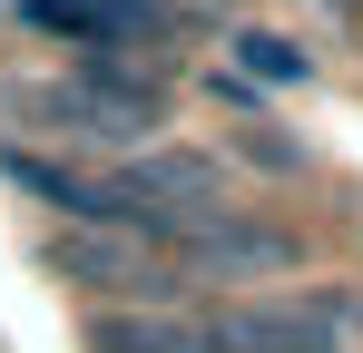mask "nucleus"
I'll list each match as a JSON object with an SVG mask.
<instances>
[{"label": "nucleus", "mask_w": 363, "mask_h": 353, "mask_svg": "<svg viewBox=\"0 0 363 353\" xmlns=\"http://www.w3.org/2000/svg\"><path fill=\"white\" fill-rule=\"evenodd\" d=\"M89 353H363V285H255L216 304H99Z\"/></svg>", "instance_id": "obj_1"}, {"label": "nucleus", "mask_w": 363, "mask_h": 353, "mask_svg": "<svg viewBox=\"0 0 363 353\" xmlns=\"http://www.w3.org/2000/svg\"><path fill=\"white\" fill-rule=\"evenodd\" d=\"M226 69L255 79V89H304V79H314V59H304L285 30H226Z\"/></svg>", "instance_id": "obj_4"}, {"label": "nucleus", "mask_w": 363, "mask_h": 353, "mask_svg": "<svg viewBox=\"0 0 363 353\" xmlns=\"http://www.w3.org/2000/svg\"><path fill=\"white\" fill-rule=\"evenodd\" d=\"M177 10H196V20H206V30H226V20H236L245 0H177Z\"/></svg>", "instance_id": "obj_7"}, {"label": "nucleus", "mask_w": 363, "mask_h": 353, "mask_svg": "<svg viewBox=\"0 0 363 353\" xmlns=\"http://www.w3.org/2000/svg\"><path fill=\"white\" fill-rule=\"evenodd\" d=\"M226 157H236V167H265V176H314V147H304L275 108H245V128H236Z\"/></svg>", "instance_id": "obj_5"}, {"label": "nucleus", "mask_w": 363, "mask_h": 353, "mask_svg": "<svg viewBox=\"0 0 363 353\" xmlns=\"http://www.w3.org/2000/svg\"><path fill=\"white\" fill-rule=\"evenodd\" d=\"M304 10H314L324 30H363V0H304Z\"/></svg>", "instance_id": "obj_6"}, {"label": "nucleus", "mask_w": 363, "mask_h": 353, "mask_svg": "<svg viewBox=\"0 0 363 353\" xmlns=\"http://www.w3.org/2000/svg\"><path fill=\"white\" fill-rule=\"evenodd\" d=\"M0 10L60 59H157V69H177L206 40V20L177 10V0H0Z\"/></svg>", "instance_id": "obj_3"}, {"label": "nucleus", "mask_w": 363, "mask_h": 353, "mask_svg": "<svg viewBox=\"0 0 363 353\" xmlns=\"http://www.w3.org/2000/svg\"><path fill=\"white\" fill-rule=\"evenodd\" d=\"M177 118V69L157 59H60V69H20L0 79V138L60 147V157H118L167 138Z\"/></svg>", "instance_id": "obj_2"}]
</instances>
